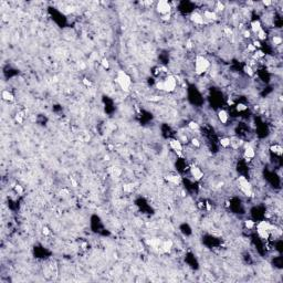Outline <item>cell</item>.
I'll return each mask as SVG.
<instances>
[{"label": "cell", "mask_w": 283, "mask_h": 283, "mask_svg": "<svg viewBox=\"0 0 283 283\" xmlns=\"http://www.w3.org/2000/svg\"><path fill=\"white\" fill-rule=\"evenodd\" d=\"M209 65H210V63H209V61L206 58H204V57H197L196 62H195V72L197 74H202V73H205L208 70Z\"/></svg>", "instance_id": "cell-1"}, {"label": "cell", "mask_w": 283, "mask_h": 283, "mask_svg": "<svg viewBox=\"0 0 283 283\" xmlns=\"http://www.w3.org/2000/svg\"><path fill=\"white\" fill-rule=\"evenodd\" d=\"M176 85H177V82H176L174 76H168L166 80L163 81V90L168 91V92L174 91L176 89Z\"/></svg>", "instance_id": "cell-2"}, {"label": "cell", "mask_w": 283, "mask_h": 283, "mask_svg": "<svg viewBox=\"0 0 283 283\" xmlns=\"http://www.w3.org/2000/svg\"><path fill=\"white\" fill-rule=\"evenodd\" d=\"M157 9H158V11H159L160 14H169V11H171V5L168 4L167 1H159V2L157 4Z\"/></svg>", "instance_id": "cell-3"}, {"label": "cell", "mask_w": 283, "mask_h": 283, "mask_svg": "<svg viewBox=\"0 0 283 283\" xmlns=\"http://www.w3.org/2000/svg\"><path fill=\"white\" fill-rule=\"evenodd\" d=\"M191 20L194 21L196 24H204L205 19L202 17V14H198V12H192V14H191Z\"/></svg>", "instance_id": "cell-4"}, {"label": "cell", "mask_w": 283, "mask_h": 283, "mask_svg": "<svg viewBox=\"0 0 283 283\" xmlns=\"http://www.w3.org/2000/svg\"><path fill=\"white\" fill-rule=\"evenodd\" d=\"M190 173H191V175L194 176V178L196 180H199V179H201V178L204 177V173L198 167H191Z\"/></svg>", "instance_id": "cell-5"}, {"label": "cell", "mask_w": 283, "mask_h": 283, "mask_svg": "<svg viewBox=\"0 0 283 283\" xmlns=\"http://www.w3.org/2000/svg\"><path fill=\"white\" fill-rule=\"evenodd\" d=\"M218 118H219V121H220L221 123L226 124L227 122H228V119H229L228 113L226 112V111H223V109L219 111V113H218Z\"/></svg>", "instance_id": "cell-6"}, {"label": "cell", "mask_w": 283, "mask_h": 283, "mask_svg": "<svg viewBox=\"0 0 283 283\" xmlns=\"http://www.w3.org/2000/svg\"><path fill=\"white\" fill-rule=\"evenodd\" d=\"M171 148H174L176 152H180L181 149H183V146H181V144H180V142L178 140H171Z\"/></svg>", "instance_id": "cell-7"}, {"label": "cell", "mask_w": 283, "mask_h": 283, "mask_svg": "<svg viewBox=\"0 0 283 283\" xmlns=\"http://www.w3.org/2000/svg\"><path fill=\"white\" fill-rule=\"evenodd\" d=\"M261 29H262V27H261L260 21H258V20L252 21V23H251V30H252L254 33H258V32H259Z\"/></svg>", "instance_id": "cell-8"}, {"label": "cell", "mask_w": 283, "mask_h": 283, "mask_svg": "<svg viewBox=\"0 0 283 283\" xmlns=\"http://www.w3.org/2000/svg\"><path fill=\"white\" fill-rule=\"evenodd\" d=\"M220 144H221V146H223V147H228L231 145V140L228 138V137H223V138L220 140Z\"/></svg>", "instance_id": "cell-9"}, {"label": "cell", "mask_w": 283, "mask_h": 283, "mask_svg": "<svg viewBox=\"0 0 283 283\" xmlns=\"http://www.w3.org/2000/svg\"><path fill=\"white\" fill-rule=\"evenodd\" d=\"M2 97H4L5 100H7V101L12 100V95H11V93H9V91H4V92H2Z\"/></svg>", "instance_id": "cell-10"}, {"label": "cell", "mask_w": 283, "mask_h": 283, "mask_svg": "<svg viewBox=\"0 0 283 283\" xmlns=\"http://www.w3.org/2000/svg\"><path fill=\"white\" fill-rule=\"evenodd\" d=\"M246 226H247V228L252 229L253 227H254V222H253L252 220H247V221H246Z\"/></svg>", "instance_id": "cell-11"}, {"label": "cell", "mask_w": 283, "mask_h": 283, "mask_svg": "<svg viewBox=\"0 0 283 283\" xmlns=\"http://www.w3.org/2000/svg\"><path fill=\"white\" fill-rule=\"evenodd\" d=\"M189 128H190V130H197L198 124L195 123V122H190V123H189Z\"/></svg>", "instance_id": "cell-12"}, {"label": "cell", "mask_w": 283, "mask_h": 283, "mask_svg": "<svg viewBox=\"0 0 283 283\" xmlns=\"http://www.w3.org/2000/svg\"><path fill=\"white\" fill-rule=\"evenodd\" d=\"M103 65H104V68H109V63H107V61H103Z\"/></svg>", "instance_id": "cell-13"}]
</instances>
